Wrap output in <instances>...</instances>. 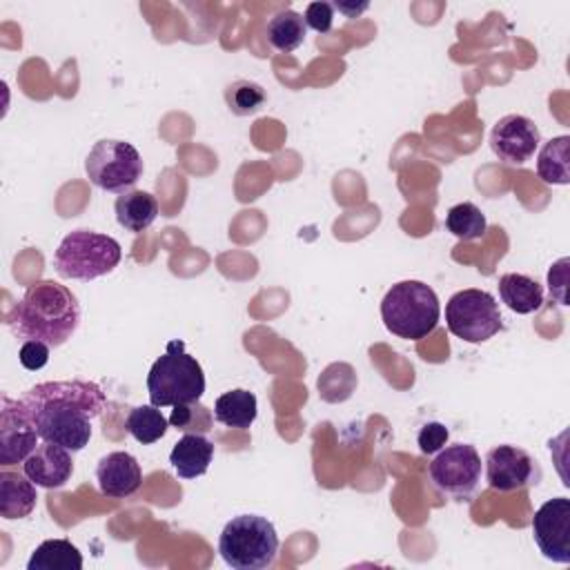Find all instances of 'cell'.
Instances as JSON below:
<instances>
[{"label":"cell","mask_w":570,"mask_h":570,"mask_svg":"<svg viewBox=\"0 0 570 570\" xmlns=\"http://www.w3.org/2000/svg\"><path fill=\"white\" fill-rule=\"evenodd\" d=\"M22 405L42 441L80 452L91 439V425L107 399L91 381H45L22 394Z\"/></svg>","instance_id":"6da1fadb"},{"label":"cell","mask_w":570,"mask_h":570,"mask_svg":"<svg viewBox=\"0 0 570 570\" xmlns=\"http://www.w3.org/2000/svg\"><path fill=\"white\" fill-rule=\"evenodd\" d=\"M7 323L18 338L60 347L80 325V305L69 287L56 281H36L13 305Z\"/></svg>","instance_id":"7a4b0ae2"},{"label":"cell","mask_w":570,"mask_h":570,"mask_svg":"<svg viewBox=\"0 0 570 570\" xmlns=\"http://www.w3.org/2000/svg\"><path fill=\"white\" fill-rule=\"evenodd\" d=\"M381 318L394 336L421 341L439 325L441 303L428 283L412 278L401 281L385 292L381 301Z\"/></svg>","instance_id":"3957f363"},{"label":"cell","mask_w":570,"mask_h":570,"mask_svg":"<svg viewBox=\"0 0 570 570\" xmlns=\"http://www.w3.org/2000/svg\"><path fill=\"white\" fill-rule=\"evenodd\" d=\"M205 392L200 363L185 352L183 341H169L147 374V394L156 407L196 403Z\"/></svg>","instance_id":"277c9868"},{"label":"cell","mask_w":570,"mask_h":570,"mask_svg":"<svg viewBox=\"0 0 570 570\" xmlns=\"http://www.w3.org/2000/svg\"><path fill=\"white\" fill-rule=\"evenodd\" d=\"M218 552L234 570H263L276 561L278 532L261 514H238L225 523L218 537Z\"/></svg>","instance_id":"5b68a950"},{"label":"cell","mask_w":570,"mask_h":570,"mask_svg":"<svg viewBox=\"0 0 570 570\" xmlns=\"http://www.w3.org/2000/svg\"><path fill=\"white\" fill-rule=\"evenodd\" d=\"M122 258L120 243L91 229L69 232L53 252V267L62 278L94 281L118 267Z\"/></svg>","instance_id":"8992f818"},{"label":"cell","mask_w":570,"mask_h":570,"mask_svg":"<svg viewBox=\"0 0 570 570\" xmlns=\"http://www.w3.org/2000/svg\"><path fill=\"white\" fill-rule=\"evenodd\" d=\"M445 325L465 343H483L501 332L503 318L490 292L468 287L452 294L445 303Z\"/></svg>","instance_id":"52a82bcc"},{"label":"cell","mask_w":570,"mask_h":570,"mask_svg":"<svg viewBox=\"0 0 570 570\" xmlns=\"http://www.w3.org/2000/svg\"><path fill=\"white\" fill-rule=\"evenodd\" d=\"M85 171L91 185L98 189L125 194L142 176V158L131 142L102 138L89 149Z\"/></svg>","instance_id":"ba28073f"},{"label":"cell","mask_w":570,"mask_h":570,"mask_svg":"<svg viewBox=\"0 0 570 570\" xmlns=\"http://www.w3.org/2000/svg\"><path fill=\"white\" fill-rule=\"evenodd\" d=\"M481 456L470 443H454L441 448L428 465L432 485L454 501H465L474 494L481 481Z\"/></svg>","instance_id":"9c48e42d"},{"label":"cell","mask_w":570,"mask_h":570,"mask_svg":"<svg viewBox=\"0 0 570 570\" xmlns=\"http://www.w3.org/2000/svg\"><path fill=\"white\" fill-rule=\"evenodd\" d=\"M485 481L499 492L525 490L541 481V468L523 448L503 443L492 448L485 456Z\"/></svg>","instance_id":"30bf717a"},{"label":"cell","mask_w":570,"mask_h":570,"mask_svg":"<svg viewBox=\"0 0 570 570\" xmlns=\"http://www.w3.org/2000/svg\"><path fill=\"white\" fill-rule=\"evenodd\" d=\"M532 537L541 554L557 563H570V499H548L532 517Z\"/></svg>","instance_id":"8fae6325"},{"label":"cell","mask_w":570,"mask_h":570,"mask_svg":"<svg viewBox=\"0 0 570 570\" xmlns=\"http://www.w3.org/2000/svg\"><path fill=\"white\" fill-rule=\"evenodd\" d=\"M0 401V465L9 468L22 463L42 439L20 399L13 401L2 394Z\"/></svg>","instance_id":"7c38bea8"},{"label":"cell","mask_w":570,"mask_h":570,"mask_svg":"<svg viewBox=\"0 0 570 570\" xmlns=\"http://www.w3.org/2000/svg\"><path fill=\"white\" fill-rule=\"evenodd\" d=\"M541 142V131L532 118L508 114L497 120L490 131V147L499 160L508 165H523L534 156Z\"/></svg>","instance_id":"4fadbf2b"},{"label":"cell","mask_w":570,"mask_h":570,"mask_svg":"<svg viewBox=\"0 0 570 570\" xmlns=\"http://www.w3.org/2000/svg\"><path fill=\"white\" fill-rule=\"evenodd\" d=\"M22 472L36 485L47 490H58L67 485V481L73 474L71 450L51 441H40L36 450L22 461Z\"/></svg>","instance_id":"5bb4252c"},{"label":"cell","mask_w":570,"mask_h":570,"mask_svg":"<svg viewBox=\"0 0 570 570\" xmlns=\"http://www.w3.org/2000/svg\"><path fill=\"white\" fill-rule=\"evenodd\" d=\"M96 481L100 494L109 499H127L136 494L142 483L140 463L129 452H109L96 465Z\"/></svg>","instance_id":"9a60e30c"},{"label":"cell","mask_w":570,"mask_h":570,"mask_svg":"<svg viewBox=\"0 0 570 570\" xmlns=\"http://www.w3.org/2000/svg\"><path fill=\"white\" fill-rule=\"evenodd\" d=\"M214 459V443L198 432H187L169 452V463L180 479H196L209 470Z\"/></svg>","instance_id":"2e32d148"},{"label":"cell","mask_w":570,"mask_h":570,"mask_svg":"<svg viewBox=\"0 0 570 570\" xmlns=\"http://www.w3.org/2000/svg\"><path fill=\"white\" fill-rule=\"evenodd\" d=\"M38 501L36 483L24 472L0 470V514L4 519H24Z\"/></svg>","instance_id":"e0dca14e"},{"label":"cell","mask_w":570,"mask_h":570,"mask_svg":"<svg viewBox=\"0 0 570 570\" xmlns=\"http://www.w3.org/2000/svg\"><path fill=\"white\" fill-rule=\"evenodd\" d=\"M116 220L127 232H145L151 227V223L158 218V200L149 191L142 189H129L120 194L114 203Z\"/></svg>","instance_id":"ac0fdd59"},{"label":"cell","mask_w":570,"mask_h":570,"mask_svg":"<svg viewBox=\"0 0 570 570\" xmlns=\"http://www.w3.org/2000/svg\"><path fill=\"white\" fill-rule=\"evenodd\" d=\"M499 296L514 314H532L543 305V287L525 274H503L499 278Z\"/></svg>","instance_id":"d6986e66"},{"label":"cell","mask_w":570,"mask_h":570,"mask_svg":"<svg viewBox=\"0 0 570 570\" xmlns=\"http://www.w3.org/2000/svg\"><path fill=\"white\" fill-rule=\"evenodd\" d=\"M258 414V401L249 390H229L214 403V416L218 423L236 430H249Z\"/></svg>","instance_id":"ffe728a7"},{"label":"cell","mask_w":570,"mask_h":570,"mask_svg":"<svg viewBox=\"0 0 570 570\" xmlns=\"http://www.w3.org/2000/svg\"><path fill=\"white\" fill-rule=\"evenodd\" d=\"M537 174L548 185L570 183V136L550 138L537 156Z\"/></svg>","instance_id":"44dd1931"},{"label":"cell","mask_w":570,"mask_h":570,"mask_svg":"<svg viewBox=\"0 0 570 570\" xmlns=\"http://www.w3.org/2000/svg\"><path fill=\"white\" fill-rule=\"evenodd\" d=\"M82 554L67 539H47L29 557L27 570H80Z\"/></svg>","instance_id":"7402d4cb"},{"label":"cell","mask_w":570,"mask_h":570,"mask_svg":"<svg viewBox=\"0 0 570 570\" xmlns=\"http://www.w3.org/2000/svg\"><path fill=\"white\" fill-rule=\"evenodd\" d=\"M265 36L276 51L289 53L303 45L307 36V24L298 11L283 9L269 18L265 27Z\"/></svg>","instance_id":"603a6c76"},{"label":"cell","mask_w":570,"mask_h":570,"mask_svg":"<svg viewBox=\"0 0 570 570\" xmlns=\"http://www.w3.org/2000/svg\"><path fill=\"white\" fill-rule=\"evenodd\" d=\"M167 425H169V419H165L163 412L151 403L131 407L125 419L127 432L142 445H149L163 439L167 432Z\"/></svg>","instance_id":"cb8c5ba5"},{"label":"cell","mask_w":570,"mask_h":570,"mask_svg":"<svg viewBox=\"0 0 570 570\" xmlns=\"http://www.w3.org/2000/svg\"><path fill=\"white\" fill-rule=\"evenodd\" d=\"M445 229L461 240H476L485 234V214L474 203H459L445 216Z\"/></svg>","instance_id":"d4e9b609"},{"label":"cell","mask_w":570,"mask_h":570,"mask_svg":"<svg viewBox=\"0 0 570 570\" xmlns=\"http://www.w3.org/2000/svg\"><path fill=\"white\" fill-rule=\"evenodd\" d=\"M225 100L236 116H249L263 107L265 89L254 80H234L225 89Z\"/></svg>","instance_id":"484cf974"},{"label":"cell","mask_w":570,"mask_h":570,"mask_svg":"<svg viewBox=\"0 0 570 570\" xmlns=\"http://www.w3.org/2000/svg\"><path fill=\"white\" fill-rule=\"evenodd\" d=\"M356 387V372L352 365L345 367L343 376L336 379V367L334 363L330 367H325V372L318 376V394L330 401V403H338V401H345L352 390Z\"/></svg>","instance_id":"4316f807"},{"label":"cell","mask_w":570,"mask_h":570,"mask_svg":"<svg viewBox=\"0 0 570 570\" xmlns=\"http://www.w3.org/2000/svg\"><path fill=\"white\" fill-rule=\"evenodd\" d=\"M169 423H171L176 430L205 434L207 430H212V414H209V410H207L205 405H200L198 401H196V403H180V405H174L171 416H169Z\"/></svg>","instance_id":"83f0119b"},{"label":"cell","mask_w":570,"mask_h":570,"mask_svg":"<svg viewBox=\"0 0 570 570\" xmlns=\"http://www.w3.org/2000/svg\"><path fill=\"white\" fill-rule=\"evenodd\" d=\"M448 439H450V430L439 421L425 423L416 434V443L423 454H436L448 443Z\"/></svg>","instance_id":"f1b7e54d"},{"label":"cell","mask_w":570,"mask_h":570,"mask_svg":"<svg viewBox=\"0 0 570 570\" xmlns=\"http://www.w3.org/2000/svg\"><path fill=\"white\" fill-rule=\"evenodd\" d=\"M303 20L309 29L318 31V33H327L332 29V22H334V4L332 2H309L305 7V13H303Z\"/></svg>","instance_id":"f546056e"},{"label":"cell","mask_w":570,"mask_h":570,"mask_svg":"<svg viewBox=\"0 0 570 570\" xmlns=\"http://www.w3.org/2000/svg\"><path fill=\"white\" fill-rule=\"evenodd\" d=\"M568 265L570 261L563 256L548 269V289L559 305H568Z\"/></svg>","instance_id":"4dcf8cb0"},{"label":"cell","mask_w":570,"mask_h":570,"mask_svg":"<svg viewBox=\"0 0 570 570\" xmlns=\"http://www.w3.org/2000/svg\"><path fill=\"white\" fill-rule=\"evenodd\" d=\"M49 350H51V347H49L47 343H42V341H24V343L20 345L18 361H20V365H22L24 370L36 372V370H40V367L47 365V361H49Z\"/></svg>","instance_id":"1f68e13d"},{"label":"cell","mask_w":570,"mask_h":570,"mask_svg":"<svg viewBox=\"0 0 570 570\" xmlns=\"http://www.w3.org/2000/svg\"><path fill=\"white\" fill-rule=\"evenodd\" d=\"M334 9L347 13L350 18H356L361 11L367 9V2H363V4H358V7H356V4H347V2H334Z\"/></svg>","instance_id":"d6a6232c"}]
</instances>
